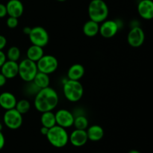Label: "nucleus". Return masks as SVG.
I'll list each match as a JSON object with an SVG mask.
<instances>
[{"instance_id": "obj_24", "label": "nucleus", "mask_w": 153, "mask_h": 153, "mask_svg": "<svg viewBox=\"0 0 153 153\" xmlns=\"http://www.w3.org/2000/svg\"><path fill=\"white\" fill-rule=\"evenodd\" d=\"M30 108H31V105L30 102L27 100H20L19 101L16 102V106H15L14 108L19 113H20L21 114L23 115L25 114L28 113V111L30 110Z\"/></svg>"}, {"instance_id": "obj_6", "label": "nucleus", "mask_w": 153, "mask_h": 153, "mask_svg": "<svg viewBox=\"0 0 153 153\" xmlns=\"http://www.w3.org/2000/svg\"><path fill=\"white\" fill-rule=\"evenodd\" d=\"M28 36L32 45L43 48L49 43V34L47 31L41 26H35L31 28V32Z\"/></svg>"}, {"instance_id": "obj_20", "label": "nucleus", "mask_w": 153, "mask_h": 153, "mask_svg": "<svg viewBox=\"0 0 153 153\" xmlns=\"http://www.w3.org/2000/svg\"><path fill=\"white\" fill-rule=\"evenodd\" d=\"M32 82L37 88L42 89V88H47L49 86L50 79H49V76L48 74L38 71L36 76H34Z\"/></svg>"}, {"instance_id": "obj_17", "label": "nucleus", "mask_w": 153, "mask_h": 153, "mask_svg": "<svg viewBox=\"0 0 153 153\" xmlns=\"http://www.w3.org/2000/svg\"><path fill=\"white\" fill-rule=\"evenodd\" d=\"M86 130L87 134H88V140L91 141L97 142L100 141L104 137V130L100 126L93 125L88 127Z\"/></svg>"}, {"instance_id": "obj_13", "label": "nucleus", "mask_w": 153, "mask_h": 153, "mask_svg": "<svg viewBox=\"0 0 153 153\" xmlns=\"http://www.w3.org/2000/svg\"><path fill=\"white\" fill-rule=\"evenodd\" d=\"M5 5L9 16L19 18L23 13L24 6L20 0H9Z\"/></svg>"}, {"instance_id": "obj_5", "label": "nucleus", "mask_w": 153, "mask_h": 153, "mask_svg": "<svg viewBox=\"0 0 153 153\" xmlns=\"http://www.w3.org/2000/svg\"><path fill=\"white\" fill-rule=\"evenodd\" d=\"M38 72L37 64L25 58L18 64V75L25 82H31Z\"/></svg>"}, {"instance_id": "obj_21", "label": "nucleus", "mask_w": 153, "mask_h": 153, "mask_svg": "<svg viewBox=\"0 0 153 153\" xmlns=\"http://www.w3.org/2000/svg\"><path fill=\"white\" fill-rule=\"evenodd\" d=\"M26 55L28 59L34 61V62H37L44 55L43 47L35 46V45H31L27 50Z\"/></svg>"}, {"instance_id": "obj_1", "label": "nucleus", "mask_w": 153, "mask_h": 153, "mask_svg": "<svg viewBox=\"0 0 153 153\" xmlns=\"http://www.w3.org/2000/svg\"><path fill=\"white\" fill-rule=\"evenodd\" d=\"M59 97L53 88H42L35 94L34 107L39 112L52 111L58 105Z\"/></svg>"}, {"instance_id": "obj_2", "label": "nucleus", "mask_w": 153, "mask_h": 153, "mask_svg": "<svg viewBox=\"0 0 153 153\" xmlns=\"http://www.w3.org/2000/svg\"><path fill=\"white\" fill-rule=\"evenodd\" d=\"M108 13V7L103 0H91L88 5V15L90 19L98 23L106 20Z\"/></svg>"}, {"instance_id": "obj_30", "label": "nucleus", "mask_w": 153, "mask_h": 153, "mask_svg": "<svg viewBox=\"0 0 153 153\" xmlns=\"http://www.w3.org/2000/svg\"><path fill=\"white\" fill-rule=\"evenodd\" d=\"M7 60V58H6V55L2 52V50H0V67L3 65L4 62Z\"/></svg>"}, {"instance_id": "obj_29", "label": "nucleus", "mask_w": 153, "mask_h": 153, "mask_svg": "<svg viewBox=\"0 0 153 153\" xmlns=\"http://www.w3.org/2000/svg\"><path fill=\"white\" fill-rule=\"evenodd\" d=\"M4 144H5V138L1 131H0V150L4 148Z\"/></svg>"}, {"instance_id": "obj_14", "label": "nucleus", "mask_w": 153, "mask_h": 153, "mask_svg": "<svg viewBox=\"0 0 153 153\" xmlns=\"http://www.w3.org/2000/svg\"><path fill=\"white\" fill-rule=\"evenodd\" d=\"M137 12L143 19H152L153 18V2L152 0H141L137 4Z\"/></svg>"}, {"instance_id": "obj_9", "label": "nucleus", "mask_w": 153, "mask_h": 153, "mask_svg": "<svg viewBox=\"0 0 153 153\" xmlns=\"http://www.w3.org/2000/svg\"><path fill=\"white\" fill-rule=\"evenodd\" d=\"M145 40V34L140 27L134 26L131 28L127 36L128 43L133 48H138L143 45Z\"/></svg>"}, {"instance_id": "obj_27", "label": "nucleus", "mask_w": 153, "mask_h": 153, "mask_svg": "<svg viewBox=\"0 0 153 153\" xmlns=\"http://www.w3.org/2000/svg\"><path fill=\"white\" fill-rule=\"evenodd\" d=\"M7 14V9H6V5L0 3V18H4Z\"/></svg>"}, {"instance_id": "obj_16", "label": "nucleus", "mask_w": 153, "mask_h": 153, "mask_svg": "<svg viewBox=\"0 0 153 153\" xmlns=\"http://www.w3.org/2000/svg\"><path fill=\"white\" fill-rule=\"evenodd\" d=\"M16 97L10 92H3L0 94V106L5 111L14 108L16 104Z\"/></svg>"}, {"instance_id": "obj_26", "label": "nucleus", "mask_w": 153, "mask_h": 153, "mask_svg": "<svg viewBox=\"0 0 153 153\" xmlns=\"http://www.w3.org/2000/svg\"><path fill=\"white\" fill-rule=\"evenodd\" d=\"M7 26L9 28H15L18 25V18L13 17V16H9L6 21Z\"/></svg>"}, {"instance_id": "obj_33", "label": "nucleus", "mask_w": 153, "mask_h": 153, "mask_svg": "<svg viewBox=\"0 0 153 153\" xmlns=\"http://www.w3.org/2000/svg\"><path fill=\"white\" fill-rule=\"evenodd\" d=\"M31 28H30V27H25V28H23V33L25 34H26V35H28L29 33L31 32Z\"/></svg>"}, {"instance_id": "obj_28", "label": "nucleus", "mask_w": 153, "mask_h": 153, "mask_svg": "<svg viewBox=\"0 0 153 153\" xmlns=\"http://www.w3.org/2000/svg\"><path fill=\"white\" fill-rule=\"evenodd\" d=\"M7 45V39L5 37L0 34V50H2Z\"/></svg>"}, {"instance_id": "obj_3", "label": "nucleus", "mask_w": 153, "mask_h": 153, "mask_svg": "<svg viewBox=\"0 0 153 153\" xmlns=\"http://www.w3.org/2000/svg\"><path fill=\"white\" fill-rule=\"evenodd\" d=\"M46 137L49 143L56 148L64 147L69 142V134L65 128L58 125L49 128Z\"/></svg>"}, {"instance_id": "obj_8", "label": "nucleus", "mask_w": 153, "mask_h": 153, "mask_svg": "<svg viewBox=\"0 0 153 153\" xmlns=\"http://www.w3.org/2000/svg\"><path fill=\"white\" fill-rule=\"evenodd\" d=\"M4 124L10 129L16 130L20 128L23 119L22 115L17 111L15 108L7 110L3 116Z\"/></svg>"}, {"instance_id": "obj_35", "label": "nucleus", "mask_w": 153, "mask_h": 153, "mask_svg": "<svg viewBox=\"0 0 153 153\" xmlns=\"http://www.w3.org/2000/svg\"><path fill=\"white\" fill-rule=\"evenodd\" d=\"M1 129H2V125L0 123V131H1Z\"/></svg>"}, {"instance_id": "obj_4", "label": "nucleus", "mask_w": 153, "mask_h": 153, "mask_svg": "<svg viewBox=\"0 0 153 153\" xmlns=\"http://www.w3.org/2000/svg\"><path fill=\"white\" fill-rule=\"evenodd\" d=\"M63 92L68 101L76 102L83 97L84 88L79 81L67 79L63 84Z\"/></svg>"}, {"instance_id": "obj_23", "label": "nucleus", "mask_w": 153, "mask_h": 153, "mask_svg": "<svg viewBox=\"0 0 153 153\" xmlns=\"http://www.w3.org/2000/svg\"><path fill=\"white\" fill-rule=\"evenodd\" d=\"M88 124H89V122H88V118L84 115H79L74 118L73 126L76 129L86 130L88 128Z\"/></svg>"}, {"instance_id": "obj_12", "label": "nucleus", "mask_w": 153, "mask_h": 153, "mask_svg": "<svg viewBox=\"0 0 153 153\" xmlns=\"http://www.w3.org/2000/svg\"><path fill=\"white\" fill-rule=\"evenodd\" d=\"M69 140L73 146L76 147H81L87 143L88 140L86 130L76 129L69 136Z\"/></svg>"}, {"instance_id": "obj_10", "label": "nucleus", "mask_w": 153, "mask_h": 153, "mask_svg": "<svg viewBox=\"0 0 153 153\" xmlns=\"http://www.w3.org/2000/svg\"><path fill=\"white\" fill-rule=\"evenodd\" d=\"M55 115V120H56V125L63 128H69L73 126L74 122V115L68 110L66 109H60L58 111Z\"/></svg>"}, {"instance_id": "obj_11", "label": "nucleus", "mask_w": 153, "mask_h": 153, "mask_svg": "<svg viewBox=\"0 0 153 153\" xmlns=\"http://www.w3.org/2000/svg\"><path fill=\"white\" fill-rule=\"evenodd\" d=\"M119 30L118 23L114 20H105L100 25V31L102 36L105 38H111L116 35Z\"/></svg>"}, {"instance_id": "obj_25", "label": "nucleus", "mask_w": 153, "mask_h": 153, "mask_svg": "<svg viewBox=\"0 0 153 153\" xmlns=\"http://www.w3.org/2000/svg\"><path fill=\"white\" fill-rule=\"evenodd\" d=\"M20 50H19V49L17 46H11L7 50L6 58L9 61H17L19 59V58H20Z\"/></svg>"}, {"instance_id": "obj_15", "label": "nucleus", "mask_w": 153, "mask_h": 153, "mask_svg": "<svg viewBox=\"0 0 153 153\" xmlns=\"http://www.w3.org/2000/svg\"><path fill=\"white\" fill-rule=\"evenodd\" d=\"M1 73L7 79H11L18 75V64L16 61L6 60L1 67Z\"/></svg>"}, {"instance_id": "obj_34", "label": "nucleus", "mask_w": 153, "mask_h": 153, "mask_svg": "<svg viewBox=\"0 0 153 153\" xmlns=\"http://www.w3.org/2000/svg\"><path fill=\"white\" fill-rule=\"evenodd\" d=\"M128 153H141L140 152H139L138 150H135V149H132V150H130Z\"/></svg>"}, {"instance_id": "obj_18", "label": "nucleus", "mask_w": 153, "mask_h": 153, "mask_svg": "<svg viewBox=\"0 0 153 153\" xmlns=\"http://www.w3.org/2000/svg\"><path fill=\"white\" fill-rule=\"evenodd\" d=\"M85 75V68L80 64H73L67 71V77L70 80L79 81Z\"/></svg>"}, {"instance_id": "obj_31", "label": "nucleus", "mask_w": 153, "mask_h": 153, "mask_svg": "<svg viewBox=\"0 0 153 153\" xmlns=\"http://www.w3.org/2000/svg\"><path fill=\"white\" fill-rule=\"evenodd\" d=\"M6 82H7V79L0 73V87L4 86L6 84Z\"/></svg>"}, {"instance_id": "obj_19", "label": "nucleus", "mask_w": 153, "mask_h": 153, "mask_svg": "<svg viewBox=\"0 0 153 153\" xmlns=\"http://www.w3.org/2000/svg\"><path fill=\"white\" fill-rule=\"evenodd\" d=\"M100 31V23L91 19L87 21L83 26V32L87 37H95Z\"/></svg>"}, {"instance_id": "obj_36", "label": "nucleus", "mask_w": 153, "mask_h": 153, "mask_svg": "<svg viewBox=\"0 0 153 153\" xmlns=\"http://www.w3.org/2000/svg\"><path fill=\"white\" fill-rule=\"evenodd\" d=\"M57 1H65L66 0H57Z\"/></svg>"}, {"instance_id": "obj_22", "label": "nucleus", "mask_w": 153, "mask_h": 153, "mask_svg": "<svg viewBox=\"0 0 153 153\" xmlns=\"http://www.w3.org/2000/svg\"><path fill=\"white\" fill-rule=\"evenodd\" d=\"M40 122L43 126L50 128L56 125V120H55V114L52 111L43 112L40 117Z\"/></svg>"}, {"instance_id": "obj_7", "label": "nucleus", "mask_w": 153, "mask_h": 153, "mask_svg": "<svg viewBox=\"0 0 153 153\" xmlns=\"http://www.w3.org/2000/svg\"><path fill=\"white\" fill-rule=\"evenodd\" d=\"M38 71L46 74H51L56 71L58 67V59L51 55H43L39 61L36 62Z\"/></svg>"}, {"instance_id": "obj_32", "label": "nucleus", "mask_w": 153, "mask_h": 153, "mask_svg": "<svg viewBox=\"0 0 153 153\" xmlns=\"http://www.w3.org/2000/svg\"><path fill=\"white\" fill-rule=\"evenodd\" d=\"M48 131H49V128L42 126L41 128H40V133H41L43 135L46 136V134H47V133H48Z\"/></svg>"}]
</instances>
